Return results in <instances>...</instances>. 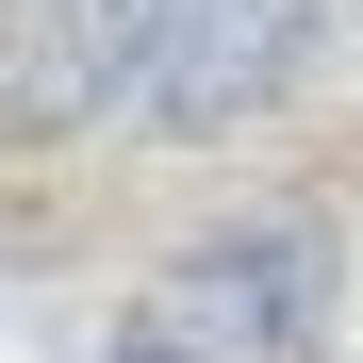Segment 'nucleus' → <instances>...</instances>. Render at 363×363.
Wrapping results in <instances>:
<instances>
[{
    "mask_svg": "<svg viewBox=\"0 0 363 363\" xmlns=\"http://www.w3.org/2000/svg\"><path fill=\"white\" fill-rule=\"evenodd\" d=\"M330 0H17V116L99 133H231L297 83Z\"/></svg>",
    "mask_w": 363,
    "mask_h": 363,
    "instance_id": "nucleus-1",
    "label": "nucleus"
},
{
    "mask_svg": "<svg viewBox=\"0 0 363 363\" xmlns=\"http://www.w3.org/2000/svg\"><path fill=\"white\" fill-rule=\"evenodd\" d=\"M314 330H330V215L264 199V215H215L116 314V363H297Z\"/></svg>",
    "mask_w": 363,
    "mask_h": 363,
    "instance_id": "nucleus-2",
    "label": "nucleus"
}]
</instances>
